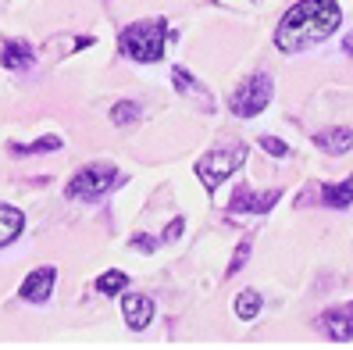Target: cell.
Segmentation results:
<instances>
[{
    "label": "cell",
    "mask_w": 353,
    "mask_h": 350,
    "mask_svg": "<svg viewBox=\"0 0 353 350\" xmlns=\"http://www.w3.org/2000/svg\"><path fill=\"white\" fill-rule=\"evenodd\" d=\"M339 26H343V11L336 0H300L279 22L275 47L282 54H300L314 43H325Z\"/></svg>",
    "instance_id": "1"
},
{
    "label": "cell",
    "mask_w": 353,
    "mask_h": 350,
    "mask_svg": "<svg viewBox=\"0 0 353 350\" xmlns=\"http://www.w3.org/2000/svg\"><path fill=\"white\" fill-rule=\"evenodd\" d=\"M118 50L136 65H154L168 50V22L164 18H147V22H132L121 29Z\"/></svg>",
    "instance_id": "2"
},
{
    "label": "cell",
    "mask_w": 353,
    "mask_h": 350,
    "mask_svg": "<svg viewBox=\"0 0 353 350\" xmlns=\"http://www.w3.org/2000/svg\"><path fill=\"white\" fill-rule=\"evenodd\" d=\"M243 164H246V147H243V143H225V147L207 150L196 161V179L203 182L207 193H214L221 182H228L243 168Z\"/></svg>",
    "instance_id": "3"
},
{
    "label": "cell",
    "mask_w": 353,
    "mask_h": 350,
    "mask_svg": "<svg viewBox=\"0 0 353 350\" xmlns=\"http://www.w3.org/2000/svg\"><path fill=\"white\" fill-rule=\"evenodd\" d=\"M118 168L108 161H100V164H86V168H79L72 179H68V200H100L103 193H111L114 190V182H118Z\"/></svg>",
    "instance_id": "4"
},
{
    "label": "cell",
    "mask_w": 353,
    "mask_h": 350,
    "mask_svg": "<svg viewBox=\"0 0 353 350\" xmlns=\"http://www.w3.org/2000/svg\"><path fill=\"white\" fill-rule=\"evenodd\" d=\"M272 93H275L272 75L254 72L250 79H243V82H239V90L232 93L228 108H232V115H236V118H257L268 104H272Z\"/></svg>",
    "instance_id": "5"
},
{
    "label": "cell",
    "mask_w": 353,
    "mask_h": 350,
    "mask_svg": "<svg viewBox=\"0 0 353 350\" xmlns=\"http://www.w3.org/2000/svg\"><path fill=\"white\" fill-rule=\"evenodd\" d=\"M57 286V269H50V264H43V269H32L22 282V290H18V297H22L26 304H47L50 293Z\"/></svg>",
    "instance_id": "6"
},
{
    "label": "cell",
    "mask_w": 353,
    "mask_h": 350,
    "mask_svg": "<svg viewBox=\"0 0 353 350\" xmlns=\"http://www.w3.org/2000/svg\"><path fill=\"white\" fill-rule=\"evenodd\" d=\"M318 329H321L328 340H336V343L353 340V300H346L339 307H332V311H325L318 318Z\"/></svg>",
    "instance_id": "7"
},
{
    "label": "cell",
    "mask_w": 353,
    "mask_h": 350,
    "mask_svg": "<svg viewBox=\"0 0 353 350\" xmlns=\"http://www.w3.org/2000/svg\"><path fill=\"white\" fill-rule=\"evenodd\" d=\"M279 197H282V190H268V193H246V190H239L236 197H232V204H228V215H268L279 204Z\"/></svg>",
    "instance_id": "8"
},
{
    "label": "cell",
    "mask_w": 353,
    "mask_h": 350,
    "mask_svg": "<svg viewBox=\"0 0 353 350\" xmlns=\"http://www.w3.org/2000/svg\"><path fill=\"white\" fill-rule=\"evenodd\" d=\"M121 315H125V325L132 333H143L154 322V300L143 293H125L121 297Z\"/></svg>",
    "instance_id": "9"
},
{
    "label": "cell",
    "mask_w": 353,
    "mask_h": 350,
    "mask_svg": "<svg viewBox=\"0 0 353 350\" xmlns=\"http://www.w3.org/2000/svg\"><path fill=\"white\" fill-rule=\"evenodd\" d=\"M36 61V50L32 43H26V39H11V43L0 50V65H4L8 72H29Z\"/></svg>",
    "instance_id": "10"
},
{
    "label": "cell",
    "mask_w": 353,
    "mask_h": 350,
    "mask_svg": "<svg viewBox=\"0 0 353 350\" xmlns=\"http://www.w3.org/2000/svg\"><path fill=\"white\" fill-rule=\"evenodd\" d=\"M314 143L325 150V154H332V157H343V154H350L353 150V129H346V126H336V129H321L318 136H314Z\"/></svg>",
    "instance_id": "11"
},
{
    "label": "cell",
    "mask_w": 353,
    "mask_h": 350,
    "mask_svg": "<svg viewBox=\"0 0 353 350\" xmlns=\"http://www.w3.org/2000/svg\"><path fill=\"white\" fill-rule=\"evenodd\" d=\"M22 229H26V215L18 208H11V204H0V246L14 243L22 236Z\"/></svg>",
    "instance_id": "12"
},
{
    "label": "cell",
    "mask_w": 353,
    "mask_h": 350,
    "mask_svg": "<svg viewBox=\"0 0 353 350\" xmlns=\"http://www.w3.org/2000/svg\"><path fill=\"white\" fill-rule=\"evenodd\" d=\"M321 200L328 204V208H346V204H353V175L343 179L339 186H325L321 190Z\"/></svg>",
    "instance_id": "13"
},
{
    "label": "cell",
    "mask_w": 353,
    "mask_h": 350,
    "mask_svg": "<svg viewBox=\"0 0 353 350\" xmlns=\"http://www.w3.org/2000/svg\"><path fill=\"white\" fill-rule=\"evenodd\" d=\"M61 139L57 136H43V139H32V143H11V154L14 157H29V154H47V150H57Z\"/></svg>",
    "instance_id": "14"
},
{
    "label": "cell",
    "mask_w": 353,
    "mask_h": 350,
    "mask_svg": "<svg viewBox=\"0 0 353 350\" xmlns=\"http://www.w3.org/2000/svg\"><path fill=\"white\" fill-rule=\"evenodd\" d=\"M125 286H129V275L125 272H103L100 279H97V293H103V297H118V293H125Z\"/></svg>",
    "instance_id": "15"
},
{
    "label": "cell",
    "mask_w": 353,
    "mask_h": 350,
    "mask_svg": "<svg viewBox=\"0 0 353 350\" xmlns=\"http://www.w3.org/2000/svg\"><path fill=\"white\" fill-rule=\"evenodd\" d=\"M236 315H239L243 322H254V318L261 315V293H257V290H243V293L236 297Z\"/></svg>",
    "instance_id": "16"
},
{
    "label": "cell",
    "mask_w": 353,
    "mask_h": 350,
    "mask_svg": "<svg viewBox=\"0 0 353 350\" xmlns=\"http://www.w3.org/2000/svg\"><path fill=\"white\" fill-rule=\"evenodd\" d=\"M136 118H139V104H136V100H118V104L111 108V121H114L118 129L132 126Z\"/></svg>",
    "instance_id": "17"
},
{
    "label": "cell",
    "mask_w": 353,
    "mask_h": 350,
    "mask_svg": "<svg viewBox=\"0 0 353 350\" xmlns=\"http://www.w3.org/2000/svg\"><path fill=\"white\" fill-rule=\"evenodd\" d=\"M172 75H175V86H179V93H200L203 100H211V93H207L196 79H190V72H185V68H172Z\"/></svg>",
    "instance_id": "18"
},
{
    "label": "cell",
    "mask_w": 353,
    "mask_h": 350,
    "mask_svg": "<svg viewBox=\"0 0 353 350\" xmlns=\"http://www.w3.org/2000/svg\"><path fill=\"white\" fill-rule=\"evenodd\" d=\"M250 254H254V243H250V240H243V243L236 246L232 261H228V272H225V275H228V279H232V275H239V272H243V264L250 261Z\"/></svg>",
    "instance_id": "19"
},
{
    "label": "cell",
    "mask_w": 353,
    "mask_h": 350,
    "mask_svg": "<svg viewBox=\"0 0 353 350\" xmlns=\"http://www.w3.org/2000/svg\"><path fill=\"white\" fill-rule=\"evenodd\" d=\"M257 143H261L264 154H272V157H289V143L279 139V136H261Z\"/></svg>",
    "instance_id": "20"
},
{
    "label": "cell",
    "mask_w": 353,
    "mask_h": 350,
    "mask_svg": "<svg viewBox=\"0 0 353 350\" xmlns=\"http://www.w3.org/2000/svg\"><path fill=\"white\" fill-rule=\"evenodd\" d=\"M182 229H185V218H172V225H168V229H164L161 243H175V240L182 236Z\"/></svg>",
    "instance_id": "21"
},
{
    "label": "cell",
    "mask_w": 353,
    "mask_h": 350,
    "mask_svg": "<svg viewBox=\"0 0 353 350\" xmlns=\"http://www.w3.org/2000/svg\"><path fill=\"white\" fill-rule=\"evenodd\" d=\"M132 246H136V251H143V254H154L157 251V240L147 236V233H139V236H132Z\"/></svg>",
    "instance_id": "22"
},
{
    "label": "cell",
    "mask_w": 353,
    "mask_h": 350,
    "mask_svg": "<svg viewBox=\"0 0 353 350\" xmlns=\"http://www.w3.org/2000/svg\"><path fill=\"white\" fill-rule=\"evenodd\" d=\"M343 50H346V54H350V57H353V32H350V36H346V43H343Z\"/></svg>",
    "instance_id": "23"
}]
</instances>
